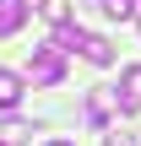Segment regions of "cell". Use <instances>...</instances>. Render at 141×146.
<instances>
[{
  "mask_svg": "<svg viewBox=\"0 0 141 146\" xmlns=\"http://www.w3.org/2000/svg\"><path fill=\"white\" fill-rule=\"evenodd\" d=\"M82 60H87V65H114V43L98 38V33H87V38H82Z\"/></svg>",
  "mask_w": 141,
  "mask_h": 146,
  "instance_id": "obj_3",
  "label": "cell"
},
{
  "mask_svg": "<svg viewBox=\"0 0 141 146\" xmlns=\"http://www.w3.org/2000/svg\"><path fill=\"white\" fill-rule=\"evenodd\" d=\"M43 146H71V141H43Z\"/></svg>",
  "mask_w": 141,
  "mask_h": 146,
  "instance_id": "obj_12",
  "label": "cell"
},
{
  "mask_svg": "<svg viewBox=\"0 0 141 146\" xmlns=\"http://www.w3.org/2000/svg\"><path fill=\"white\" fill-rule=\"evenodd\" d=\"M38 11H43V16H49L54 27H65V22H71V0H43Z\"/></svg>",
  "mask_w": 141,
  "mask_h": 146,
  "instance_id": "obj_8",
  "label": "cell"
},
{
  "mask_svg": "<svg viewBox=\"0 0 141 146\" xmlns=\"http://www.w3.org/2000/svg\"><path fill=\"white\" fill-rule=\"evenodd\" d=\"M27 11H33L27 0H0V38H11V33L27 22Z\"/></svg>",
  "mask_w": 141,
  "mask_h": 146,
  "instance_id": "obj_4",
  "label": "cell"
},
{
  "mask_svg": "<svg viewBox=\"0 0 141 146\" xmlns=\"http://www.w3.org/2000/svg\"><path fill=\"white\" fill-rule=\"evenodd\" d=\"M60 76H65V54H60L54 43L33 49V81H38V87H54Z\"/></svg>",
  "mask_w": 141,
  "mask_h": 146,
  "instance_id": "obj_1",
  "label": "cell"
},
{
  "mask_svg": "<svg viewBox=\"0 0 141 146\" xmlns=\"http://www.w3.org/2000/svg\"><path fill=\"white\" fill-rule=\"evenodd\" d=\"M82 38H87V33H82L76 22H65V27H54V38H49V43H54V49L65 54V49H82Z\"/></svg>",
  "mask_w": 141,
  "mask_h": 146,
  "instance_id": "obj_7",
  "label": "cell"
},
{
  "mask_svg": "<svg viewBox=\"0 0 141 146\" xmlns=\"http://www.w3.org/2000/svg\"><path fill=\"white\" fill-rule=\"evenodd\" d=\"M109 103H114V98H103V92L87 98V125H103V119H109Z\"/></svg>",
  "mask_w": 141,
  "mask_h": 146,
  "instance_id": "obj_10",
  "label": "cell"
},
{
  "mask_svg": "<svg viewBox=\"0 0 141 146\" xmlns=\"http://www.w3.org/2000/svg\"><path fill=\"white\" fill-rule=\"evenodd\" d=\"M103 146H136V135L130 130H114V135H103Z\"/></svg>",
  "mask_w": 141,
  "mask_h": 146,
  "instance_id": "obj_11",
  "label": "cell"
},
{
  "mask_svg": "<svg viewBox=\"0 0 141 146\" xmlns=\"http://www.w3.org/2000/svg\"><path fill=\"white\" fill-rule=\"evenodd\" d=\"M27 135H33V125H22V119H5V125H0V141H5V146L27 141Z\"/></svg>",
  "mask_w": 141,
  "mask_h": 146,
  "instance_id": "obj_9",
  "label": "cell"
},
{
  "mask_svg": "<svg viewBox=\"0 0 141 146\" xmlns=\"http://www.w3.org/2000/svg\"><path fill=\"white\" fill-rule=\"evenodd\" d=\"M0 146H5V141H0Z\"/></svg>",
  "mask_w": 141,
  "mask_h": 146,
  "instance_id": "obj_13",
  "label": "cell"
},
{
  "mask_svg": "<svg viewBox=\"0 0 141 146\" xmlns=\"http://www.w3.org/2000/svg\"><path fill=\"white\" fill-rule=\"evenodd\" d=\"M114 103H120V114H136V108H141V65H130V70L120 76V87H114Z\"/></svg>",
  "mask_w": 141,
  "mask_h": 146,
  "instance_id": "obj_2",
  "label": "cell"
},
{
  "mask_svg": "<svg viewBox=\"0 0 141 146\" xmlns=\"http://www.w3.org/2000/svg\"><path fill=\"white\" fill-rule=\"evenodd\" d=\"M87 5H98L109 22H125V16H141V0H87Z\"/></svg>",
  "mask_w": 141,
  "mask_h": 146,
  "instance_id": "obj_5",
  "label": "cell"
},
{
  "mask_svg": "<svg viewBox=\"0 0 141 146\" xmlns=\"http://www.w3.org/2000/svg\"><path fill=\"white\" fill-rule=\"evenodd\" d=\"M22 92H27V87H22V76H16V70H0V108H16V103H22Z\"/></svg>",
  "mask_w": 141,
  "mask_h": 146,
  "instance_id": "obj_6",
  "label": "cell"
}]
</instances>
